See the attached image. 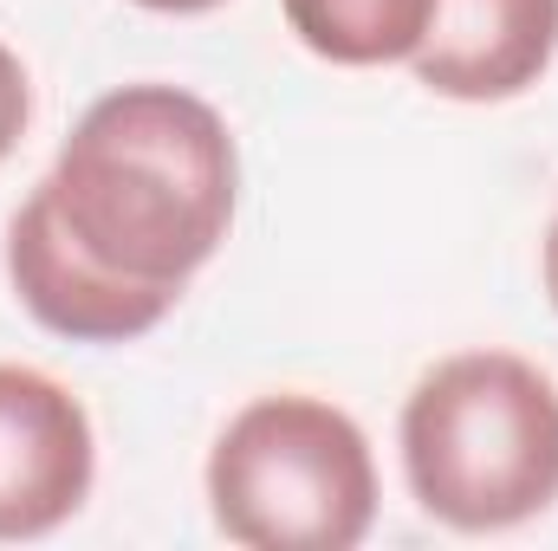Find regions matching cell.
<instances>
[{
  "label": "cell",
  "mask_w": 558,
  "mask_h": 551,
  "mask_svg": "<svg viewBox=\"0 0 558 551\" xmlns=\"http://www.w3.org/2000/svg\"><path fill=\"white\" fill-rule=\"evenodd\" d=\"M46 195L98 267L189 292L234 228L241 156L208 98L182 85H118L59 143Z\"/></svg>",
  "instance_id": "1"
},
{
  "label": "cell",
  "mask_w": 558,
  "mask_h": 551,
  "mask_svg": "<svg viewBox=\"0 0 558 551\" xmlns=\"http://www.w3.org/2000/svg\"><path fill=\"white\" fill-rule=\"evenodd\" d=\"M403 474L448 532H513L558 500V383L513 351H461L403 403Z\"/></svg>",
  "instance_id": "2"
},
{
  "label": "cell",
  "mask_w": 558,
  "mask_h": 551,
  "mask_svg": "<svg viewBox=\"0 0 558 551\" xmlns=\"http://www.w3.org/2000/svg\"><path fill=\"white\" fill-rule=\"evenodd\" d=\"M215 532L247 551H357L377 526L371 434L325 396H254L208 454Z\"/></svg>",
  "instance_id": "3"
},
{
  "label": "cell",
  "mask_w": 558,
  "mask_h": 551,
  "mask_svg": "<svg viewBox=\"0 0 558 551\" xmlns=\"http://www.w3.org/2000/svg\"><path fill=\"white\" fill-rule=\"evenodd\" d=\"M7 279H13V298L52 338H72V344H131L143 331H156L182 298L169 285H137L98 267L59 221L46 182L7 221Z\"/></svg>",
  "instance_id": "4"
},
{
  "label": "cell",
  "mask_w": 558,
  "mask_h": 551,
  "mask_svg": "<svg viewBox=\"0 0 558 551\" xmlns=\"http://www.w3.org/2000/svg\"><path fill=\"white\" fill-rule=\"evenodd\" d=\"M98 480V434L85 403L33 370L0 364V539L59 532Z\"/></svg>",
  "instance_id": "5"
},
{
  "label": "cell",
  "mask_w": 558,
  "mask_h": 551,
  "mask_svg": "<svg viewBox=\"0 0 558 551\" xmlns=\"http://www.w3.org/2000/svg\"><path fill=\"white\" fill-rule=\"evenodd\" d=\"M558 59V0H435L410 72L435 98L507 105Z\"/></svg>",
  "instance_id": "6"
},
{
  "label": "cell",
  "mask_w": 558,
  "mask_h": 551,
  "mask_svg": "<svg viewBox=\"0 0 558 551\" xmlns=\"http://www.w3.org/2000/svg\"><path fill=\"white\" fill-rule=\"evenodd\" d=\"M305 52L331 65H410L435 0H279Z\"/></svg>",
  "instance_id": "7"
},
{
  "label": "cell",
  "mask_w": 558,
  "mask_h": 551,
  "mask_svg": "<svg viewBox=\"0 0 558 551\" xmlns=\"http://www.w3.org/2000/svg\"><path fill=\"white\" fill-rule=\"evenodd\" d=\"M26 124H33V78H26L20 52H13V46H0V162L20 149Z\"/></svg>",
  "instance_id": "8"
},
{
  "label": "cell",
  "mask_w": 558,
  "mask_h": 551,
  "mask_svg": "<svg viewBox=\"0 0 558 551\" xmlns=\"http://www.w3.org/2000/svg\"><path fill=\"white\" fill-rule=\"evenodd\" d=\"M137 7H149V13H215L221 0H137Z\"/></svg>",
  "instance_id": "9"
},
{
  "label": "cell",
  "mask_w": 558,
  "mask_h": 551,
  "mask_svg": "<svg viewBox=\"0 0 558 551\" xmlns=\"http://www.w3.org/2000/svg\"><path fill=\"white\" fill-rule=\"evenodd\" d=\"M546 292H553V305H558V215H553V228H546Z\"/></svg>",
  "instance_id": "10"
}]
</instances>
